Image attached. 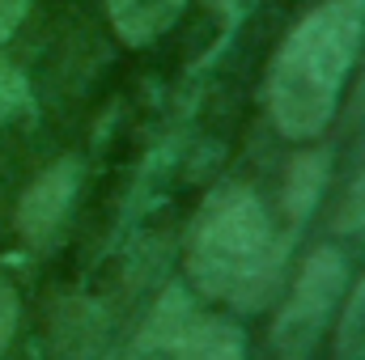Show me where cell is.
Segmentation results:
<instances>
[{"label":"cell","mask_w":365,"mask_h":360,"mask_svg":"<svg viewBox=\"0 0 365 360\" xmlns=\"http://www.w3.org/2000/svg\"><path fill=\"white\" fill-rule=\"evenodd\" d=\"M361 34L365 0H323L289 30L268 68V115L280 136L310 140L331 123Z\"/></svg>","instance_id":"1"},{"label":"cell","mask_w":365,"mask_h":360,"mask_svg":"<svg viewBox=\"0 0 365 360\" xmlns=\"http://www.w3.org/2000/svg\"><path fill=\"white\" fill-rule=\"evenodd\" d=\"M280 268H284V238L276 233L264 203L242 186L212 195L187 246L191 284L204 297L225 301L234 309H255L276 288Z\"/></svg>","instance_id":"2"},{"label":"cell","mask_w":365,"mask_h":360,"mask_svg":"<svg viewBox=\"0 0 365 360\" xmlns=\"http://www.w3.org/2000/svg\"><path fill=\"white\" fill-rule=\"evenodd\" d=\"M123 360H242V331L230 318L204 314L187 288H170Z\"/></svg>","instance_id":"3"},{"label":"cell","mask_w":365,"mask_h":360,"mask_svg":"<svg viewBox=\"0 0 365 360\" xmlns=\"http://www.w3.org/2000/svg\"><path fill=\"white\" fill-rule=\"evenodd\" d=\"M340 288H344V259H340L331 246L314 250V255L306 259L302 275H297L293 292H289L284 305H280V318H276V344H284V348H293V352L306 348L310 335L319 331V322L327 318V309L336 305Z\"/></svg>","instance_id":"4"},{"label":"cell","mask_w":365,"mask_h":360,"mask_svg":"<svg viewBox=\"0 0 365 360\" xmlns=\"http://www.w3.org/2000/svg\"><path fill=\"white\" fill-rule=\"evenodd\" d=\"M73 191H77V166L73 162H60L47 174H38L17 203V233L26 242H43L60 225V216L68 212Z\"/></svg>","instance_id":"5"},{"label":"cell","mask_w":365,"mask_h":360,"mask_svg":"<svg viewBox=\"0 0 365 360\" xmlns=\"http://www.w3.org/2000/svg\"><path fill=\"white\" fill-rule=\"evenodd\" d=\"M182 9H187V0H106L110 30L128 47H145V43L162 38L179 21Z\"/></svg>","instance_id":"6"},{"label":"cell","mask_w":365,"mask_h":360,"mask_svg":"<svg viewBox=\"0 0 365 360\" xmlns=\"http://www.w3.org/2000/svg\"><path fill=\"white\" fill-rule=\"evenodd\" d=\"M323 182H327V153H302L289 166V179H284V212H289L293 225H302L310 216V208L319 203Z\"/></svg>","instance_id":"7"},{"label":"cell","mask_w":365,"mask_h":360,"mask_svg":"<svg viewBox=\"0 0 365 360\" xmlns=\"http://www.w3.org/2000/svg\"><path fill=\"white\" fill-rule=\"evenodd\" d=\"M365 352V280L353 288V301L344 309V322H340V356L353 360Z\"/></svg>","instance_id":"8"},{"label":"cell","mask_w":365,"mask_h":360,"mask_svg":"<svg viewBox=\"0 0 365 360\" xmlns=\"http://www.w3.org/2000/svg\"><path fill=\"white\" fill-rule=\"evenodd\" d=\"M21 106H26V77L9 60H0V123L13 119Z\"/></svg>","instance_id":"9"},{"label":"cell","mask_w":365,"mask_h":360,"mask_svg":"<svg viewBox=\"0 0 365 360\" xmlns=\"http://www.w3.org/2000/svg\"><path fill=\"white\" fill-rule=\"evenodd\" d=\"M13 327H17V292L0 284V360H4V348L13 344Z\"/></svg>","instance_id":"10"},{"label":"cell","mask_w":365,"mask_h":360,"mask_svg":"<svg viewBox=\"0 0 365 360\" xmlns=\"http://www.w3.org/2000/svg\"><path fill=\"white\" fill-rule=\"evenodd\" d=\"M344 229H365V170L361 179H357V186H353V195H349V208H344V221H340Z\"/></svg>","instance_id":"11"},{"label":"cell","mask_w":365,"mask_h":360,"mask_svg":"<svg viewBox=\"0 0 365 360\" xmlns=\"http://www.w3.org/2000/svg\"><path fill=\"white\" fill-rule=\"evenodd\" d=\"M26 17V0H0V43L13 38V30L21 26Z\"/></svg>","instance_id":"12"}]
</instances>
